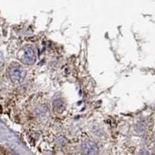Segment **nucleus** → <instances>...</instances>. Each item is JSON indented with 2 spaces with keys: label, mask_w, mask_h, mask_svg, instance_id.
<instances>
[{
  "label": "nucleus",
  "mask_w": 155,
  "mask_h": 155,
  "mask_svg": "<svg viewBox=\"0 0 155 155\" xmlns=\"http://www.w3.org/2000/svg\"><path fill=\"white\" fill-rule=\"evenodd\" d=\"M9 74L12 82L20 83L26 77V71L17 64H13L9 67Z\"/></svg>",
  "instance_id": "obj_1"
},
{
  "label": "nucleus",
  "mask_w": 155,
  "mask_h": 155,
  "mask_svg": "<svg viewBox=\"0 0 155 155\" xmlns=\"http://www.w3.org/2000/svg\"><path fill=\"white\" fill-rule=\"evenodd\" d=\"M0 155H9V154L7 153V152L5 151V150H4L3 149L0 148Z\"/></svg>",
  "instance_id": "obj_4"
},
{
  "label": "nucleus",
  "mask_w": 155,
  "mask_h": 155,
  "mask_svg": "<svg viewBox=\"0 0 155 155\" xmlns=\"http://www.w3.org/2000/svg\"><path fill=\"white\" fill-rule=\"evenodd\" d=\"M81 152L84 155H96L98 153V147L93 142H85L81 146Z\"/></svg>",
  "instance_id": "obj_3"
},
{
  "label": "nucleus",
  "mask_w": 155,
  "mask_h": 155,
  "mask_svg": "<svg viewBox=\"0 0 155 155\" xmlns=\"http://www.w3.org/2000/svg\"><path fill=\"white\" fill-rule=\"evenodd\" d=\"M21 62L27 65H31L35 63L37 60V55L36 52L33 48L30 46L25 47L23 49V53L20 57Z\"/></svg>",
  "instance_id": "obj_2"
}]
</instances>
